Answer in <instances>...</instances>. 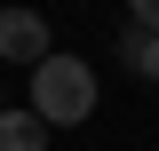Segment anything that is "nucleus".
I'll use <instances>...</instances> for the list:
<instances>
[{
    "instance_id": "obj_5",
    "label": "nucleus",
    "mask_w": 159,
    "mask_h": 151,
    "mask_svg": "<svg viewBox=\"0 0 159 151\" xmlns=\"http://www.w3.org/2000/svg\"><path fill=\"white\" fill-rule=\"evenodd\" d=\"M127 16H135V32H159V0H127Z\"/></svg>"
},
{
    "instance_id": "obj_3",
    "label": "nucleus",
    "mask_w": 159,
    "mask_h": 151,
    "mask_svg": "<svg viewBox=\"0 0 159 151\" xmlns=\"http://www.w3.org/2000/svg\"><path fill=\"white\" fill-rule=\"evenodd\" d=\"M119 64L159 88V32H135V24H127V32H119Z\"/></svg>"
},
{
    "instance_id": "obj_2",
    "label": "nucleus",
    "mask_w": 159,
    "mask_h": 151,
    "mask_svg": "<svg viewBox=\"0 0 159 151\" xmlns=\"http://www.w3.org/2000/svg\"><path fill=\"white\" fill-rule=\"evenodd\" d=\"M0 56H8V64H40V56H48V16L0 8Z\"/></svg>"
},
{
    "instance_id": "obj_4",
    "label": "nucleus",
    "mask_w": 159,
    "mask_h": 151,
    "mask_svg": "<svg viewBox=\"0 0 159 151\" xmlns=\"http://www.w3.org/2000/svg\"><path fill=\"white\" fill-rule=\"evenodd\" d=\"M0 151H48V127L32 112H0Z\"/></svg>"
},
{
    "instance_id": "obj_1",
    "label": "nucleus",
    "mask_w": 159,
    "mask_h": 151,
    "mask_svg": "<svg viewBox=\"0 0 159 151\" xmlns=\"http://www.w3.org/2000/svg\"><path fill=\"white\" fill-rule=\"evenodd\" d=\"M88 112H96V72L80 56H56V48H48V56L32 64V119L40 127H80Z\"/></svg>"
}]
</instances>
